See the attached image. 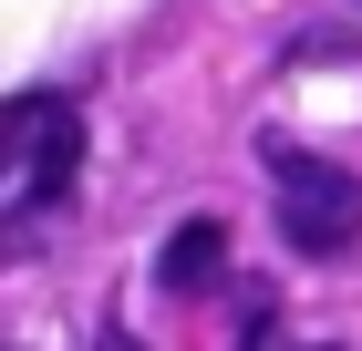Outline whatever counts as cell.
Here are the masks:
<instances>
[{
    "label": "cell",
    "instance_id": "obj_1",
    "mask_svg": "<svg viewBox=\"0 0 362 351\" xmlns=\"http://www.w3.org/2000/svg\"><path fill=\"white\" fill-rule=\"evenodd\" d=\"M0 155L21 165V217H52L62 186H73V165H83V114L62 104V93H21V104H11Z\"/></svg>",
    "mask_w": 362,
    "mask_h": 351
},
{
    "label": "cell",
    "instance_id": "obj_2",
    "mask_svg": "<svg viewBox=\"0 0 362 351\" xmlns=\"http://www.w3.org/2000/svg\"><path fill=\"white\" fill-rule=\"evenodd\" d=\"M269 165H279V227H290V248H310V258H341V248L362 238V186L352 176H332V165H310L300 145H269Z\"/></svg>",
    "mask_w": 362,
    "mask_h": 351
},
{
    "label": "cell",
    "instance_id": "obj_3",
    "mask_svg": "<svg viewBox=\"0 0 362 351\" xmlns=\"http://www.w3.org/2000/svg\"><path fill=\"white\" fill-rule=\"evenodd\" d=\"M218 269H228V227H218V217H187V227L166 238V290L187 299V290H207Z\"/></svg>",
    "mask_w": 362,
    "mask_h": 351
}]
</instances>
